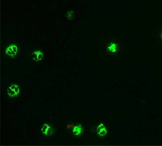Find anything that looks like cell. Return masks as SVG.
Listing matches in <instances>:
<instances>
[{
  "mask_svg": "<svg viewBox=\"0 0 162 146\" xmlns=\"http://www.w3.org/2000/svg\"><path fill=\"white\" fill-rule=\"evenodd\" d=\"M18 48L16 46L12 44L9 46L6 49L5 53L9 56L14 57L16 55L18 52Z\"/></svg>",
  "mask_w": 162,
  "mask_h": 146,
  "instance_id": "7a4b0ae2",
  "label": "cell"
},
{
  "mask_svg": "<svg viewBox=\"0 0 162 146\" xmlns=\"http://www.w3.org/2000/svg\"><path fill=\"white\" fill-rule=\"evenodd\" d=\"M41 130L42 133L47 136L51 135L54 131L53 128L50 126L46 124L43 125Z\"/></svg>",
  "mask_w": 162,
  "mask_h": 146,
  "instance_id": "3957f363",
  "label": "cell"
},
{
  "mask_svg": "<svg viewBox=\"0 0 162 146\" xmlns=\"http://www.w3.org/2000/svg\"><path fill=\"white\" fill-rule=\"evenodd\" d=\"M97 131L98 135L101 137L105 136L108 133V131L105 125L102 123L98 126Z\"/></svg>",
  "mask_w": 162,
  "mask_h": 146,
  "instance_id": "277c9868",
  "label": "cell"
},
{
  "mask_svg": "<svg viewBox=\"0 0 162 146\" xmlns=\"http://www.w3.org/2000/svg\"><path fill=\"white\" fill-rule=\"evenodd\" d=\"M20 92V89L19 87L17 84L11 85L7 89V94L11 98L18 96Z\"/></svg>",
  "mask_w": 162,
  "mask_h": 146,
  "instance_id": "6da1fadb",
  "label": "cell"
},
{
  "mask_svg": "<svg viewBox=\"0 0 162 146\" xmlns=\"http://www.w3.org/2000/svg\"><path fill=\"white\" fill-rule=\"evenodd\" d=\"M83 132V129L82 126L78 125L75 126L73 129V133L74 135L76 136H79Z\"/></svg>",
  "mask_w": 162,
  "mask_h": 146,
  "instance_id": "5b68a950",
  "label": "cell"
},
{
  "mask_svg": "<svg viewBox=\"0 0 162 146\" xmlns=\"http://www.w3.org/2000/svg\"></svg>",
  "mask_w": 162,
  "mask_h": 146,
  "instance_id": "52a82bcc",
  "label": "cell"
},
{
  "mask_svg": "<svg viewBox=\"0 0 162 146\" xmlns=\"http://www.w3.org/2000/svg\"><path fill=\"white\" fill-rule=\"evenodd\" d=\"M40 51H35L31 54L32 58L36 61H39V54Z\"/></svg>",
  "mask_w": 162,
  "mask_h": 146,
  "instance_id": "8992f818",
  "label": "cell"
}]
</instances>
